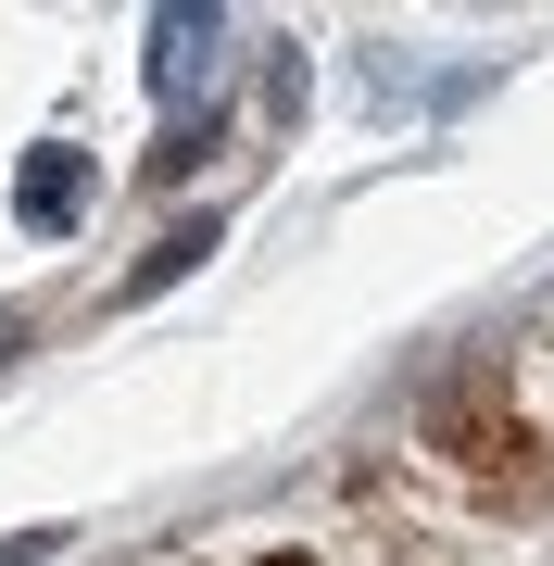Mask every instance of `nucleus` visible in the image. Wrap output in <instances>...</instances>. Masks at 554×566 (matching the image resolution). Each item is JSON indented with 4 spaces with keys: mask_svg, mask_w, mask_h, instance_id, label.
<instances>
[{
    "mask_svg": "<svg viewBox=\"0 0 554 566\" xmlns=\"http://www.w3.org/2000/svg\"><path fill=\"white\" fill-rule=\"evenodd\" d=\"M453 453H467L479 479H504V504H542V453H530V428H504V416H453Z\"/></svg>",
    "mask_w": 554,
    "mask_h": 566,
    "instance_id": "f257e3e1",
    "label": "nucleus"
},
{
    "mask_svg": "<svg viewBox=\"0 0 554 566\" xmlns=\"http://www.w3.org/2000/svg\"><path fill=\"white\" fill-rule=\"evenodd\" d=\"M215 39H227L215 13H151V88H189L215 63Z\"/></svg>",
    "mask_w": 554,
    "mask_h": 566,
    "instance_id": "f03ea898",
    "label": "nucleus"
},
{
    "mask_svg": "<svg viewBox=\"0 0 554 566\" xmlns=\"http://www.w3.org/2000/svg\"><path fill=\"white\" fill-rule=\"evenodd\" d=\"M13 202H25V227H63V214H76V151H39Z\"/></svg>",
    "mask_w": 554,
    "mask_h": 566,
    "instance_id": "7ed1b4c3",
    "label": "nucleus"
},
{
    "mask_svg": "<svg viewBox=\"0 0 554 566\" xmlns=\"http://www.w3.org/2000/svg\"><path fill=\"white\" fill-rule=\"evenodd\" d=\"M202 252H215V227H177V240H151V264H139V290H165L177 264H202Z\"/></svg>",
    "mask_w": 554,
    "mask_h": 566,
    "instance_id": "20e7f679",
    "label": "nucleus"
},
{
    "mask_svg": "<svg viewBox=\"0 0 554 566\" xmlns=\"http://www.w3.org/2000/svg\"><path fill=\"white\" fill-rule=\"evenodd\" d=\"M13 340H25V315H0V353H13Z\"/></svg>",
    "mask_w": 554,
    "mask_h": 566,
    "instance_id": "39448f33",
    "label": "nucleus"
},
{
    "mask_svg": "<svg viewBox=\"0 0 554 566\" xmlns=\"http://www.w3.org/2000/svg\"><path fill=\"white\" fill-rule=\"evenodd\" d=\"M265 566H315V554H265Z\"/></svg>",
    "mask_w": 554,
    "mask_h": 566,
    "instance_id": "423d86ee",
    "label": "nucleus"
}]
</instances>
